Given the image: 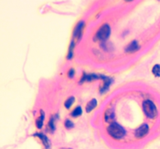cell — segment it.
<instances>
[{"label": "cell", "instance_id": "17", "mask_svg": "<svg viewBox=\"0 0 160 149\" xmlns=\"http://www.w3.org/2000/svg\"><path fill=\"white\" fill-rule=\"evenodd\" d=\"M49 128H50V130H52V131H54L55 125H54V119H53V117H52V119L49 120Z\"/></svg>", "mask_w": 160, "mask_h": 149}, {"label": "cell", "instance_id": "18", "mask_svg": "<svg viewBox=\"0 0 160 149\" xmlns=\"http://www.w3.org/2000/svg\"><path fill=\"white\" fill-rule=\"evenodd\" d=\"M74 73H75V72H74V68H71V69H70L68 72V76L70 78H73L74 77Z\"/></svg>", "mask_w": 160, "mask_h": 149}, {"label": "cell", "instance_id": "2", "mask_svg": "<svg viewBox=\"0 0 160 149\" xmlns=\"http://www.w3.org/2000/svg\"><path fill=\"white\" fill-rule=\"evenodd\" d=\"M143 110L145 115L149 118H154L157 115V109L151 100L144 101L143 103Z\"/></svg>", "mask_w": 160, "mask_h": 149}, {"label": "cell", "instance_id": "4", "mask_svg": "<svg viewBox=\"0 0 160 149\" xmlns=\"http://www.w3.org/2000/svg\"><path fill=\"white\" fill-rule=\"evenodd\" d=\"M148 132V126L147 124H143L140 127H139L136 130H135V137L137 138H141L144 136L146 135Z\"/></svg>", "mask_w": 160, "mask_h": 149}, {"label": "cell", "instance_id": "12", "mask_svg": "<svg viewBox=\"0 0 160 149\" xmlns=\"http://www.w3.org/2000/svg\"><path fill=\"white\" fill-rule=\"evenodd\" d=\"M35 135H37L38 137L42 141V143L43 145L45 146V148H49V140H48V138H47V137L45 135H44V134H36Z\"/></svg>", "mask_w": 160, "mask_h": 149}, {"label": "cell", "instance_id": "19", "mask_svg": "<svg viewBox=\"0 0 160 149\" xmlns=\"http://www.w3.org/2000/svg\"><path fill=\"white\" fill-rule=\"evenodd\" d=\"M60 149H71V148H60Z\"/></svg>", "mask_w": 160, "mask_h": 149}, {"label": "cell", "instance_id": "9", "mask_svg": "<svg viewBox=\"0 0 160 149\" xmlns=\"http://www.w3.org/2000/svg\"><path fill=\"white\" fill-rule=\"evenodd\" d=\"M102 79H103L104 84H103V86H102V87L101 88V89H100V91H101V93H103V92L108 90L109 85H110V83H111V82H112V80L110 79H109L108 77H105V76H104Z\"/></svg>", "mask_w": 160, "mask_h": 149}, {"label": "cell", "instance_id": "11", "mask_svg": "<svg viewBox=\"0 0 160 149\" xmlns=\"http://www.w3.org/2000/svg\"><path fill=\"white\" fill-rule=\"evenodd\" d=\"M45 120V113L43 112L42 110H41V116H39L38 118L36 120V127L38 128H41L43 125V121Z\"/></svg>", "mask_w": 160, "mask_h": 149}, {"label": "cell", "instance_id": "6", "mask_svg": "<svg viewBox=\"0 0 160 149\" xmlns=\"http://www.w3.org/2000/svg\"><path fill=\"white\" fill-rule=\"evenodd\" d=\"M139 49V45L138 43L136 41H134L132 42H131L126 47V48H125V51L127 53H134L135 51Z\"/></svg>", "mask_w": 160, "mask_h": 149}, {"label": "cell", "instance_id": "16", "mask_svg": "<svg viewBox=\"0 0 160 149\" xmlns=\"http://www.w3.org/2000/svg\"><path fill=\"white\" fill-rule=\"evenodd\" d=\"M65 128H66V129H71V128H74V123L71 121V120H66V121H65Z\"/></svg>", "mask_w": 160, "mask_h": 149}, {"label": "cell", "instance_id": "3", "mask_svg": "<svg viewBox=\"0 0 160 149\" xmlns=\"http://www.w3.org/2000/svg\"><path fill=\"white\" fill-rule=\"evenodd\" d=\"M110 32H111V30H110L109 26L108 24H104L98 30L95 37L98 40L104 41L109 38V35H110Z\"/></svg>", "mask_w": 160, "mask_h": 149}, {"label": "cell", "instance_id": "13", "mask_svg": "<svg viewBox=\"0 0 160 149\" xmlns=\"http://www.w3.org/2000/svg\"><path fill=\"white\" fill-rule=\"evenodd\" d=\"M82 114V109L80 107H77L72 113H71V116L74 117H77Z\"/></svg>", "mask_w": 160, "mask_h": 149}, {"label": "cell", "instance_id": "1", "mask_svg": "<svg viewBox=\"0 0 160 149\" xmlns=\"http://www.w3.org/2000/svg\"><path fill=\"white\" fill-rule=\"evenodd\" d=\"M108 133L115 139H121L125 135V130L116 123H112L108 127Z\"/></svg>", "mask_w": 160, "mask_h": 149}, {"label": "cell", "instance_id": "15", "mask_svg": "<svg viewBox=\"0 0 160 149\" xmlns=\"http://www.w3.org/2000/svg\"><path fill=\"white\" fill-rule=\"evenodd\" d=\"M74 99H74V97H73V96L70 97V98H68V99H66V102H65V103H64V106L66 107V108L69 109L70 107H71V106H72V104L74 102Z\"/></svg>", "mask_w": 160, "mask_h": 149}, {"label": "cell", "instance_id": "10", "mask_svg": "<svg viewBox=\"0 0 160 149\" xmlns=\"http://www.w3.org/2000/svg\"><path fill=\"white\" fill-rule=\"evenodd\" d=\"M105 119L106 122H112L114 119V113L112 110H107L105 111Z\"/></svg>", "mask_w": 160, "mask_h": 149}, {"label": "cell", "instance_id": "5", "mask_svg": "<svg viewBox=\"0 0 160 149\" xmlns=\"http://www.w3.org/2000/svg\"><path fill=\"white\" fill-rule=\"evenodd\" d=\"M104 76L102 75H96V74H84L83 78L80 79V83H83L84 82H91L98 79H103Z\"/></svg>", "mask_w": 160, "mask_h": 149}, {"label": "cell", "instance_id": "14", "mask_svg": "<svg viewBox=\"0 0 160 149\" xmlns=\"http://www.w3.org/2000/svg\"><path fill=\"white\" fill-rule=\"evenodd\" d=\"M152 73L156 77H160V65L155 64L152 68Z\"/></svg>", "mask_w": 160, "mask_h": 149}, {"label": "cell", "instance_id": "8", "mask_svg": "<svg viewBox=\"0 0 160 149\" xmlns=\"http://www.w3.org/2000/svg\"><path fill=\"white\" fill-rule=\"evenodd\" d=\"M96 106H97V100L95 99H93L92 100L88 102L87 106H86V112L87 113H90L92 110L95 108Z\"/></svg>", "mask_w": 160, "mask_h": 149}, {"label": "cell", "instance_id": "7", "mask_svg": "<svg viewBox=\"0 0 160 149\" xmlns=\"http://www.w3.org/2000/svg\"><path fill=\"white\" fill-rule=\"evenodd\" d=\"M83 27H84V22L81 21L78 23L77 25L76 28L74 29V37H80V35H81V32H82V29H83Z\"/></svg>", "mask_w": 160, "mask_h": 149}]
</instances>
